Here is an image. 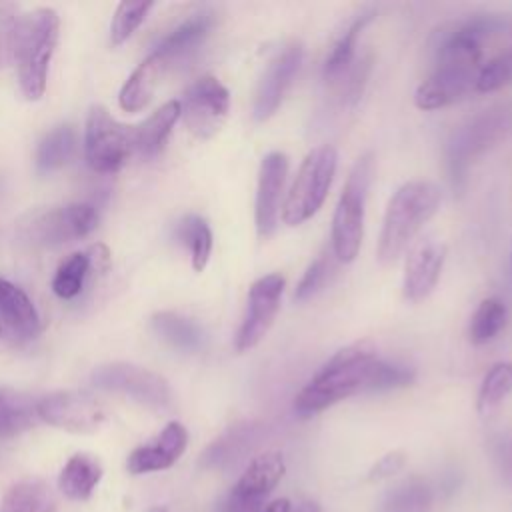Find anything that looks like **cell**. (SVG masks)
Instances as JSON below:
<instances>
[{"label":"cell","instance_id":"15","mask_svg":"<svg viewBox=\"0 0 512 512\" xmlns=\"http://www.w3.org/2000/svg\"><path fill=\"white\" fill-rule=\"evenodd\" d=\"M286 174L288 156L284 152L272 150L262 158L254 202V222L260 238H270L278 226Z\"/></svg>","mask_w":512,"mask_h":512},{"label":"cell","instance_id":"14","mask_svg":"<svg viewBox=\"0 0 512 512\" xmlns=\"http://www.w3.org/2000/svg\"><path fill=\"white\" fill-rule=\"evenodd\" d=\"M36 414L50 426L68 432H92L104 418L102 408L92 396L74 390L54 392L36 400Z\"/></svg>","mask_w":512,"mask_h":512},{"label":"cell","instance_id":"4","mask_svg":"<svg viewBox=\"0 0 512 512\" xmlns=\"http://www.w3.org/2000/svg\"><path fill=\"white\" fill-rule=\"evenodd\" d=\"M512 134V102L492 104L454 128L446 146L454 188H462L470 166Z\"/></svg>","mask_w":512,"mask_h":512},{"label":"cell","instance_id":"24","mask_svg":"<svg viewBox=\"0 0 512 512\" xmlns=\"http://www.w3.org/2000/svg\"><path fill=\"white\" fill-rule=\"evenodd\" d=\"M180 114H182V108H180L178 100H170V102L162 104L156 112H152L134 130V146H136V150L142 156H146V158L156 156L164 148V144H166L174 124L178 122Z\"/></svg>","mask_w":512,"mask_h":512},{"label":"cell","instance_id":"27","mask_svg":"<svg viewBox=\"0 0 512 512\" xmlns=\"http://www.w3.org/2000/svg\"><path fill=\"white\" fill-rule=\"evenodd\" d=\"M0 512H56V498L42 480H22L2 496Z\"/></svg>","mask_w":512,"mask_h":512},{"label":"cell","instance_id":"11","mask_svg":"<svg viewBox=\"0 0 512 512\" xmlns=\"http://www.w3.org/2000/svg\"><path fill=\"white\" fill-rule=\"evenodd\" d=\"M286 470L284 456L278 450H268L250 460L240 474L222 510L226 512H262L268 496L282 480Z\"/></svg>","mask_w":512,"mask_h":512},{"label":"cell","instance_id":"12","mask_svg":"<svg viewBox=\"0 0 512 512\" xmlns=\"http://www.w3.org/2000/svg\"><path fill=\"white\" fill-rule=\"evenodd\" d=\"M98 214L90 204H68L34 214L22 228V236L36 246H60L84 238L96 228Z\"/></svg>","mask_w":512,"mask_h":512},{"label":"cell","instance_id":"44","mask_svg":"<svg viewBox=\"0 0 512 512\" xmlns=\"http://www.w3.org/2000/svg\"><path fill=\"white\" fill-rule=\"evenodd\" d=\"M220 512H226V510H220Z\"/></svg>","mask_w":512,"mask_h":512},{"label":"cell","instance_id":"33","mask_svg":"<svg viewBox=\"0 0 512 512\" xmlns=\"http://www.w3.org/2000/svg\"><path fill=\"white\" fill-rule=\"evenodd\" d=\"M176 236L188 246L194 270L202 272L212 254V230L208 222L198 214H188L178 222Z\"/></svg>","mask_w":512,"mask_h":512},{"label":"cell","instance_id":"38","mask_svg":"<svg viewBox=\"0 0 512 512\" xmlns=\"http://www.w3.org/2000/svg\"><path fill=\"white\" fill-rule=\"evenodd\" d=\"M490 454L502 482L512 488V430H500L492 434Z\"/></svg>","mask_w":512,"mask_h":512},{"label":"cell","instance_id":"23","mask_svg":"<svg viewBox=\"0 0 512 512\" xmlns=\"http://www.w3.org/2000/svg\"><path fill=\"white\" fill-rule=\"evenodd\" d=\"M372 18H374V10H364L358 16H354L348 22V26H344L338 32V36L334 38V42L326 54L324 68H322L326 82H338L342 76L348 74V70L352 68V62H354L358 36Z\"/></svg>","mask_w":512,"mask_h":512},{"label":"cell","instance_id":"31","mask_svg":"<svg viewBox=\"0 0 512 512\" xmlns=\"http://www.w3.org/2000/svg\"><path fill=\"white\" fill-rule=\"evenodd\" d=\"M506 318H508V308L500 298L496 296L484 298L470 318V326H468L470 342L480 346L494 340L500 334V330L506 326Z\"/></svg>","mask_w":512,"mask_h":512},{"label":"cell","instance_id":"43","mask_svg":"<svg viewBox=\"0 0 512 512\" xmlns=\"http://www.w3.org/2000/svg\"><path fill=\"white\" fill-rule=\"evenodd\" d=\"M148 512H168L164 506H154V508H150Z\"/></svg>","mask_w":512,"mask_h":512},{"label":"cell","instance_id":"16","mask_svg":"<svg viewBox=\"0 0 512 512\" xmlns=\"http://www.w3.org/2000/svg\"><path fill=\"white\" fill-rule=\"evenodd\" d=\"M478 70L458 64H434L430 76L414 92V104L420 110H438L458 102L474 90Z\"/></svg>","mask_w":512,"mask_h":512},{"label":"cell","instance_id":"37","mask_svg":"<svg viewBox=\"0 0 512 512\" xmlns=\"http://www.w3.org/2000/svg\"><path fill=\"white\" fill-rule=\"evenodd\" d=\"M334 254L322 252L314 262H310V266L306 268V272L302 274L296 290H294V300L304 302L308 298H312L314 294H318L326 282L330 280V274L334 270Z\"/></svg>","mask_w":512,"mask_h":512},{"label":"cell","instance_id":"26","mask_svg":"<svg viewBox=\"0 0 512 512\" xmlns=\"http://www.w3.org/2000/svg\"><path fill=\"white\" fill-rule=\"evenodd\" d=\"M152 328L164 342H168L176 350L198 352L204 346L202 328L182 314L158 312L152 318Z\"/></svg>","mask_w":512,"mask_h":512},{"label":"cell","instance_id":"7","mask_svg":"<svg viewBox=\"0 0 512 512\" xmlns=\"http://www.w3.org/2000/svg\"><path fill=\"white\" fill-rule=\"evenodd\" d=\"M132 126L120 124L104 106H92L86 120L84 152L92 170L110 174L122 168L134 146Z\"/></svg>","mask_w":512,"mask_h":512},{"label":"cell","instance_id":"21","mask_svg":"<svg viewBox=\"0 0 512 512\" xmlns=\"http://www.w3.org/2000/svg\"><path fill=\"white\" fill-rule=\"evenodd\" d=\"M168 68L170 66L166 64V60L158 52H152L124 82L118 94L120 108L126 112L142 110L150 102L160 78Z\"/></svg>","mask_w":512,"mask_h":512},{"label":"cell","instance_id":"8","mask_svg":"<svg viewBox=\"0 0 512 512\" xmlns=\"http://www.w3.org/2000/svg\"><path fill=\"white\" fill-rule=\"evenodd\" d=\"M92 384L102 390L122 392L154 410H166L172 404V390L168 382L160 374L142 366L126 362L98 366L92 372Z\"/></svg>","mask_w":512,"mask_h":512},{"label":"cell","instance_id":"10","mask_svg":"<svg viewBox=\"0 0 512 512\" xmlns=\"http://www.w3.org/2000/svg\"><path fill=\"white\" fill-rule=\"evenodd\" d=\"M180 108L186 128L196 138H210L230 112V92L216 76L206 74L188 86Z\"/></svg>","mask_w":512,"mask_h":512},{"label":"cell","instance_id":"17","mask_svg":"<svg viewBox=\"0 0 512 512\" xmlns=\"http://www.w3.org/2000/svg\"><path fill=\"white\" fill-rule=\"evenodd\" d=\"M446 260V244L434 238H424L408 254L404 268V298L410 302L426 300L436 288Z\"/></svg>","mask_w":512,"mask_h":512},{"label":"cell","instance_id":"20","mask_svg":"<svg viewBox=\"0 0 512 512\" xmlns=\"http://www.w3.org/2000/svg\"><path fill=\"white\" fill-rule=\"evenodd\" d=\"M212 24L214 18L210 12H196L180 22L174 30H170L154 52H158L168 66H172V62L186 60L204 44L212 30Z\"/></svg>","mask_w":512,"mask_h":512},{"label":"cell","instance_id":"13","mask_svg":"<svg viewBox=\"0 0 512 512\" xmlns=\"http://www.w3.org/2000/svg\"><path fill=\"white\" fill-rule=\"evenodd\" d=\"M302 56H304L302 44L292 40L282 50H278L274 58L268 62L254 96L252 110L258 122H264L276 114V110L280 108L288 88L292 86L302 66Z\"/></svg>","mask_w":512,"mask_h":512},{"label":"cell","instance_id":"6","mask_svg":"<svg viewBox=\"0 0 512 512\" xmlns=\"http://www.w3.org/2000/svg\"><path fill=\"white\" fill-rule=\"evenodd\" d=\"M336 166L338 152L330 144L316 146L304 156L282 202L280 218L284 224L298 226L310 220L322 208L332 186Z\"/></svg>","mask_w":512,"mask_h":512},{"label":"cell","instance_id":"29","mask_svg":"<svg viewBox=\"0 0 512 512\" xmlns=\"http://www.w3.org/2000/svg\"><path fill=\"white\" fill-rule=\"evenodd\" d=\"M76 134L70 126H56L38 144L36 168L42 174L62 168L74 154Z\"/></svg>","mask_w":512,"mask_h":512},{"label":"cell","instance_id":"36","mask_svg":"<svg viewBox=\"0 0 512 512\" xmlns=\"http://www.w3.org/2000/svg\"><path fill=\"white\" fill-rule=\"evenodd\" d=\"M152 6V2H120L110 26L112 44L120 46L122 42H126L134 34V30L144 22Z\"/></svg>","mask_w":512,"mask_h":512},{"label":"cell","instance_id":"19","mask_svg":"<svg viewBox=\"0 0 512 512\" xmlns=\"http://www.w3.org/2000/svg\"><path fill=\"white\" fill-rule=\"evenodd\" d=\"M188 432L180 422H170L164 430L148 444L138 446L128 456V472L130 474H146L170 468L186 450Z\"/></svg>","mask_w":512,"mask_h":512},{"label":"cell","instance_id":"34","mask_svg":"<svg viewBox=\"0 0 512 512\" xmlns=\"http://www.w3.org/2000/svg\"><path fill=\"white\" fill-rule=\"evenodd\" d=\"M90 270V256L84 252H74L56 270L52 278V290L58 298L70 300L82 292L84 280Z\"/></svg>","mask_w":512,"mask_h":512},{"label":"cell","instance_id":"22","mask_svg":"<svg viewBox=\"0 0 512 512\" xmlns=\"http://www.w3.org/2000/svg\"><path fill=\"white\" fill-rule=\"evenodd\" d=\"M0 316L20 338H34L40 330V316L28 294L4 278H0Z\"/></svg>","mask_w":512,"mask_h":512},{"label":"cell","instance_id":"25","mask_svg":"<svg viewBox=\"0 0 512 512\" xmlns=\"http://www.w3.org/2000/svg\"><path fill=\"white\" fill-rule=\"evenodd\" d=\"M102 478L100 462L90 454H74L58 476V488L70 500H86Z\"/></svg>","mask_w":512,"mask_h":512},{"label":"cell","instance_id":"35","mask_svg":"<svg viewBox=\"0 0 512 512\" xmlns=\"http://www.w3.org/2000/svg\"><path fill=\"white\" fill-rule=\"evenodd\" d=\"M512 84V48L484 62L478 70L474 90L488 94Z\"/></svg>","mask_w":512,"mask_h":512},{"label":"cell","instance_id":"30","mask_svg":"<svg viewBox=\"0 0 512 512\" xmlns=\"http://www.w3.org/2000/svg\"><path fill=\"white\" fill-rule=\"evenodd\" d=\"M434 504V490L420 478H410L392 488L384 502L382 512H430Z\"/></svg>","mask_w":512,"mask_h":512},{"label":"cell","instance_id":"2","mask_svg":"<svg viewBox=\"0 0 512 512\" xmlns=\"http://www.w3.org/2000/svg\"><path fill=\"white\" fill-rule=\"evenodd\" d=\"M440 202V188L428 180L404 182L394 192L386 206L378 238L380 264H392L400 258L424 224L438 212Z\"/></svg>","mask_w":512,"mask_h":512},{"label":"cell","instance_id":"9","mask_svg":"<svg viewBox=\"0 0 512 512\" xmlns=\"http://www.w3.org/2000/svg\"><path fill=\"white\" fill-rule=\"evenodd\" d=\"M284 286H286V280L280 272L264 274L252 282L248 290L246 312L234 338V346L238 352L252 350L266 338L280 310Z\"/></svg>","mask_w":512,"mask_h":512},{"label":"cell","instance_id":"3","mask_svg":"<svg viewBox=\"0 0 512 512\" xmlns=\"http://www.w3.org/2000/svg\"><path fill=\"white\" fill-rule=\"evenodd\" d=\"M60 20L52 8L22 14L10 28L18 80L28 100H38L46 90L48 68L58 44Z\"/></svg>","mask_w":512,"mask_h":512},{"label":"cell","instance_id":"18","mask_svg":"<svg viewBox=\"0 0 512 512\" xmlns=\"http://www.w3.org/2000/svg\"><path fill=\"white\" fill-rule=\"evenodd\" d=\"M264 436V424L242 420L226 428L202 454V466L210 470H230L250 454Z\"/></svg>","mask_w":512,"mask_h":512},{"label":"cell","instance_id":"42","mask_svg":"<svg viewBox=\"0 0 512 512\" xmlns=\"http://www.w3.org/2000/svg\"><path fill=\"white\" fill-rule=\"evenodd\" d=\"M294 512H320V506L312 500H302Z\"/></svg>","mask_w":512,"mask_h":512},{"label":"cell","instance_id":"1","mask_svg":"<svg viewBox=\"0 0 512 512\" xmlns=\"http://www.w3.org/2000/svg\"><path fill=\"white\" fill-rule=\"evenodd\" d=\"M414 378L410 366L382 360L372 342L358 340L340 348L320 366L294 398V412L300 418H310L354 394L402 388Z\"/></svg>","mask_w":512,"mask_h":512},{"label":"cell","instance_id":"32","mask_svg":"<svg viewBox=\"0 0 512 512\" xmlns=\"http://www.w3.org/2000/svg\"><path fill=\"white\" fill-rule=\"evenodd\" d=\"M512 394V362H496L482 378L476 408L482 416L492 414Z\"/></svg>","mask_w":512,"mask_h":512},{"label":"cell","instance_id":"41","mask_svg":"<svg viewBox=\"0 0 512 512\" xmlns=\"http://www.w3.org/2000/svg\"><path fill=\"white\" fill-rule=\"evenodd\" d=\"M262 512H292V508L286 498H278V500L266 504V508Z\"/></svg>","mask_w":512,"mask_h":512},{"label":"cell","instance_id":"39","mask_svg":"<svg viewBox=\"0 0 512 512\" xmlns=\"http://www.w3.org/2000/svg\"><path fill=\"white\" fill-rule=\"evenodd\" d=\"M406 464V456L402 450H392L388 454H384L378 462L372 464V468L368 470L366 478L368 482H382L392 478L394 474H398Z\"/></svg>","mask_w":512,"mask_h":512},{"label":"cell","instance_id":"5","mask_svg":"<svg viewBox=\"0 0 512 512\" xmlns=\"http://www.w3.org/2000/svg\"><path fill=\"white\" fill-rule=\"evenodd\" d=\"M374 176V158L370 152L362 154L342 188L338 204L332 216V254L338 262H352L362 246L364 238V214H366V198Z\"/></svg>","mask_w":512,"mask_h":512},{"label":"cell","instance_id":"28","mask_svg":"<svg viewBox=\"0 0 512 512\" xmlns=\"http://www.w3.org/2000/svg\"><path fill=\"white\" fill-rule=\"evenodd\" d=\"M36 418L34 400L20 392L0 388V438H12L28 430Z\"/></svg>","mask_w":512,"mask_h":512},{"label":"cell","instance_id":"40","mask_svg":"<svg viewBox=\"0 0 512 512\" xmlns=\"http://www.w3.org/2000/svg\"><path fill=\"white\" fill-rule=\"evenodd\" d=\"M370 68H372L370 58H364L348 70V74H346V96H344L346 100L356 102L362 96V90L366 86V78H368Z\"/></svg>","mask_w":512,"mask_h":512}]
</instances>
